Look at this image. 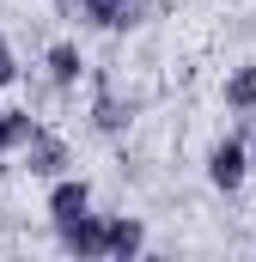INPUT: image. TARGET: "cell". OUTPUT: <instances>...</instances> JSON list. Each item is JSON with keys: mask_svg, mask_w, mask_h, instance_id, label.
Returning a JSON list of instances; mask_svg holds the SVG:
<instances>
[{"mask_svg": "<svg viewBox=\"0 0 256 262\" xmlns=\"http://www.w3.org/2000/svg\"><path fill=\"white\" fill-rule=\"evenodd\" d=\"M86 25H104V31H140L146 18L165 12V0H67Z\"/></svg>", "mask_w": 256, "mask_h": 262, "instance_id": "obj_1", "label": "cell"}, {"mask_svg": "<svg viewBox=\"0 0 256 262\" xmlns=\"http://www.w3.org/2000/svg\"><path fill=\"white\" fill-rule=\"evenodd\" d=\"M18 152H25V171H31V177H49V183H55V177H67V165H73L67 140H61V134H49V128H37Z\"/></svg>", "mask_w": 256, "mask_h": 262, "instance_id": "obj_2", "label": "cell"}, {"mask_svg": "<svg viewBox=\"0 0 256 262\" xmlns=\"http://www.w3.org/2000/svg\"><path fill=\"white\" fill-rule=\"evenodd\" d=\"M55 238H61V250H67V256H104V238H110V220L86 207L79 220H61V226H55Z\"/></svg>", "mask_w": 256, "mask_h": 262, "instance_id": "obj_3", "label": "cell"}, {"mask_svg": "<svg viewBox=\"0 0 256 262\" xmlns=\"http://www.w3.org/2000/svg\"><path fill=\"white\" fill-rule=\"evenodd\" d=\"M244 177H250V152H244V140H220V146L207 152V183L232 195Z\"/></svg>", "mask_w": 256, "mask_h": 262, "instance_id": "obj_4", "label": "cell"}, {"mask_svg": "<svg viewBox=\"0 0 256 262\" xmlns=\"http://www.w3.org/2000/svg\"><path fill=\"white\" fill-rule=\"evenodd\" d=\"M92 207V183L86 177H55V189H49V220L61 226V220H79Z\"/></svg>", "mask_w": 256, "mask_h": 262, "instance_id": "obj_5", "label": "cell"}, {"mask_svg": "<svg viewBox=\"0 0 256 262\" xmlns=\"http://www.w3.org/2000/svg\"><path fill=\"white\" fill-rule=\"evenodd\" d=\"M140 250H146V226H140L134 213H122V220H110V238H104V256L128 262V256H140Z\"/></svg>", "mask_w": 256, "mask_h": 262, "instance_id": "obj_6", "label": "cell"}, {"mask_svg": "<svg viewBox=\"0 0 256 262\" xmlns=\"http://www.w3.org/2000/svg\"><path fill=\"white\" fill-rule=\"evenodd\" d=\"M79 73H86V55H79V43H49V79L73 92L79 85Z\"/></svg>", "mask_w": 256, "mask_h": 262, "instance_id": "obj_7", "label": "cell"}, {"mask_svg": "<svg viewBox=\"0 0 256 262\" xmlns=\"http://www.w3.org/2000/svg\"><path fill=\"white\" fill-rule=\"evenodd\" d=\"M226 110H238V116L256 110V61H244V67L226 73Z\"/></svg>", "mask_w": 256, "mask_h": 262, "instance_id": "obj_8", "label": "cell"}, {"mask_svg": "<svg viewBox=\"0 0 256 262\" xmlns=\"http://www.w3.org/2000/svg\"><path fill=\"white\" fill-rule=\"evenodd\" d=\"M31 134H37V116L31 110H0V171H6V152L25 146Z\"/></svg>", "mask_w": 256, "mask_h": 262, "instance_id": "obj_9", "label": "cell"}, {"mask_svg": "<svg viewBox=\"0 0 256 262\" xmlns=\"http://www.w3.org/2000/svg\"><path fill=\"white\" fill-rule=\"evenodd\" d=\"M92 122H98L104 134H122L128 122H134V104H122L110 85H98V110H92Z\"/></svg>", "mask_w": 256, "mask_h": 262, "instance_id": "obj_10", "label": "cell"}, {"mask_svg": "<svg viewBox=\"0 0 256 262\" xmlns=\"http://www.w3.org/2000/svg\"><path fill=\"white\" fill-rule=\"evenodd\" d=\"M12 79H18V61H12V43L0 37V85H12Z\"/></svg>", "mask_w": 256, "mask_h": 262, "instance_id": "obj_11", "label": "cell"}, {"mask_svg": "<svg viewBox=\"0 0 256 262\" xmlns=\"http://www.w3.org/2000/svg\"><path fill=\"white\" fill-rule=\"evenodd\" d=\"M244 152H250V171H256V134H250V146H244Z\"/></svg>", "mask_w": 256, "mask_h": 262, "instance_id": "obj_12", "label": "cell"}]
</instances>
